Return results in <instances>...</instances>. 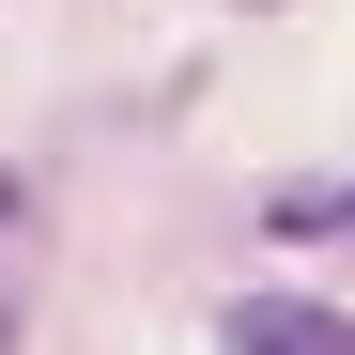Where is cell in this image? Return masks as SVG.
<instances>
[{"instance_id": "3", "label": "cell", "mask_w": 355, "mask_h": 355, "mask_svg": "<svg viewBox=\"0 0 355 355\" xmlns=\"http://www.w3.org/2000/svg\"><path fill=\"white\" fill-rule=\"evenodd\" d=\"M0 355H16V278H0Z\"/></svg>"}, {"instance_id": "1", "label": "cell", "mask_w": 355, "mask_h": 355, "mask_svg": "<svg viewBox=\"0 0 355 355\" xmlns=\"http://www.w3.org/2000/svg\"><path fill=\"white\" fill-rule=\"evenodd\" d=\"M216 355H355V309H309V293H232Z\"/></svg>"}, {"instance_id": "2", "label": "cell", "mask_w": 355, "mask_h": 355, "mask_svg": "<svg viewBox=\"0 0 355 355\" xmlns=\"http://www.w3.org/2000/svg\"><path fill=\"white\" fill-rule=\"evenodd\" d=\"M278 232H340V248H355V186H324V201H278Z\"/></svg>"}]
</instances>
